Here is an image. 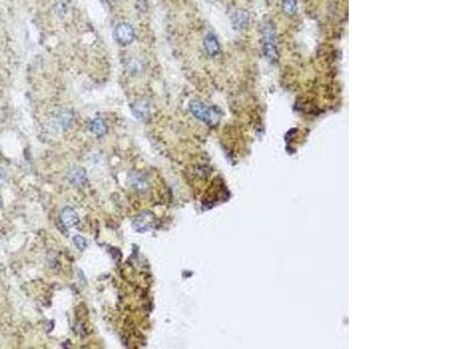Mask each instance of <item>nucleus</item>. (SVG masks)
Returning a JSON list of instances; mask_svg holds the SVG:
<instances>
[{"mask_svg": "<svg viewBox=\"0 0 465 349\" xmlns=\"http://www.w3.org/2000/svg\"><path fill=\"white\" fill-rule=\"evenodd\" d=\"M190 110L192 111V113L196 115L198 119L205 121V123H211V121L213 120V117H214L213 111L211 110L210 107H207L206 105L200 103V101H197V100L191 101Z\"/></svg>", "mask_w": 465, "mask_h": 349, "instance_id": "4", "label": "nucleus"}, {"mask_svg": "<svg viewBox=\"0 0 465 349\" xmlns=\"http://www.w3.org/2000/svg\"><path fill=\"white\" fill-rule=\"evenodd\" d=\"M250 22L249 13L245 9H236L232 14V24L235 29H245Z\"/></svg>", "mask_w": 465, "mask_h": 349, "instance_id": "5", "label": "nucleus"}, {"mask_svg": "<svg viewBox=\"0 0 465 349\" xmlns=\"http://www.w3.org/2000/svg\"><path fill=\"white\" fill-rule=\"evenodd\" d=\"M114 38L119 44L127 45L131 44L135 39L134 29L128 24H120L114 29Z\"/></svg>", "mask_w": 465, "mask_h": 349, "instance_id": "2", "label": "nucleus"}, {"mask_svg": "<svg viewBox=\"0 0 465 349\" xmlns=\"http://www.w3.org/2000/svg\"><path fill=\"white\" fill-rule=\"evenodd\" d=\"M263 42H264V55L270 63H275L278 60V48L275 27L271 22H265L263 26Z\"/></svg>", "mask_w": 465, "mask_h": 349, "instance_id": "1", "label": "nucleus"}, {"mask_svg": "<svg viewBox=\"0 0 465 349\" xmlns=\"http://www.w3.org/2000/svg\"><path fill=\"white\" fill-rule=\"evenodd\" d=\"M155 225V217L153 213L144 212L134 219L133 228L138 233L148 232L153 228Z\"/></svg>", "mask_w": 465, "mask_h": 349, "instance_id": "3", "label": "nucleus"}, {"mask_svg": "<svg viewBox=\"0 0 465 349\" xmlns=\"http://www.w3.org/2000/svg\"><path fill=\"white\" fill-rule=\"evenodd\" d=\"M128 180H129L130 185L136 189L137 191H146L149 186L148 184V180L146 179V177L142 176L141 174L138 173H131L128 177Z\"/></svg>", "mask_w": 465, "mask_h": 349, "instance_id": "9", "label": "nucleus"}, {"mask_svg": "<svg viewBox=\"0 0 465 349\" xmlns=\"http://www.w3.org/2000/svg\"><path fill=\"white\" fill-rule=\"evenodd\" d=\"M282 8L286 15H295L298 12V1L296 0H283Z\"/></svg>", "mask_w": 465, "mask_h": 349, "instance_id": "12", "label": "nucleus"}, {"mask_svg": "<svg viewBox=\"0 0 465 349\" xmlns=\"http://www.w3.org/2000/svg\"><path fill=\"white\" fill-rule=\"evenodd\" d=\"M2 117H4V112H2L1 108H0V120L2 119Z\"/></svg>", "mask_w": 465, "mask_h": 349, "instance_id": "16", "label": "nucleus"}, {"mask_svg": "<svg viewBox=\"0 0 465 349\" xmlns=\"http://www.w3.org/2000/svg\"><path fill=\"white\" fill-rule=\"evenodd\" d=\"M204 45H205V49L207 51V54L210 56H216L220 51V44L217 41L216 36L214 34H207L204 39Z\"/></svg>", "mask_w": 465, "mask_h": 349, "instance_id": "7", "label": "nucleus"}, {"mask_svg": "<svg viewBox=\"0 0 465 349\" xmlns=\"http://www.w3.org/2000/svg\"><path fill=\"white\" fill-rule=\"evenodd\" d=\"M74 120H75V118H74V114H72V112L68 110H63L59 112V113L57 114V117L55 118V124L59 130H68V128H70L72 126Z\"/></svg>", "mask_w": 465, "mask_h": 349, "instance_id": "6", "label": "nucleus"}, {"mask_svg": "<svg viewBox=\"0 0 465 349\" xmlns=\"http://www.w3.org/2000/svg\"><path fill=\"white\" fill-rule=\"evenodd\" d=\"M5 177H6V174H5V171H4V169H2L1 167H0V184H2V183H4V180H5Z\"/></svg>", "mask_w": 465, "mask_h": 349, "instance_id": "15", "label": "nucleus"}, {"mask_svg": "<svg viewBox=\"0 0 465 349\" xmlns=\"http://www.w3.org/2000/svg\"><path fill=\"white\" fill-rule=\"evenodd\" d=\"M74 243H75V246L77 247V248L79 250H84L85 248H86V246H87V242H86V240H85L83 236H81V235H76L74 236Z\"/></svg>", "mask_w": 465, "mask_h": 349, "instance_id": "14", "label": "nucleus"}, {"mask_svg": "<svg viewBox=\"0 0 465 349\" xmlns=\"http://www.w3.org/2000/svg\"><path fill=\"white\" fill-rule=\"evenodd\" d=\"M61 219L67 227H75L79 221L77 212H76L74 209H71V207H65V209L62 211Z\"/></svg>", "mask_w": 465, "mask_h": 349, "instance_id": "8", "label": "nucleus"}, {"mask_svg": "<svg viewBox=\"0 0 465 349\" xmlns=\"http://www.w3.org/2000/svg\"><path fill=\"white\" fill-rule=\"evenodd\" d=\"M69 179L75 185H83L86 182V173L83 168H74L69 174Z\"/></svg>", "mask_w": 465, "mask_h": 349, "instance_id": "10", "label": "nucleus"}, {"mask_svg": "<svg viewBox=\"0 0 465 349\" xmlns=\"http://www.w3.org/2000/svg\"><path fill=\"white\" fill-rule=\"evenodd\" d=\"M133 112L137 118H141V119H146V118L150 113L149 103H148L147 100H138V101H136V103H135L134 106H133Z\"/></svg>", "mask_w": 465, "mask_h": 349, "instance_id": "11", "label": "nucleus"}, {"mask_svg": "<svg viewBox=\"0 0 465 349\" xmlns=\"http://www.w3.org/2000/svg\"><path fill=\"white\" fill-rule=\"evenodd\" d=\"M91 130L95 135H97V136H103V135L106 134L107 127H106V124L104 123V120L95 119L91 123Z\"/></svg>", "mask_w": 465, "mask_h": 349, "instance_id": "13", "label": "nucleus"}]
</instances>
